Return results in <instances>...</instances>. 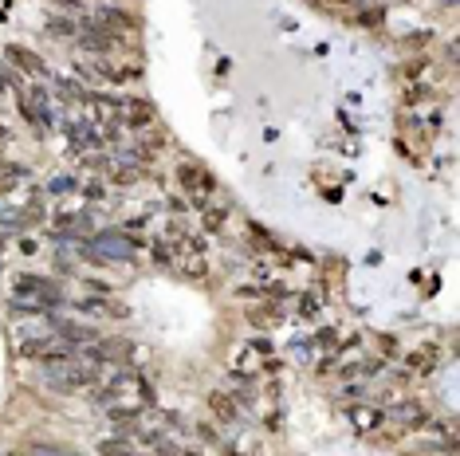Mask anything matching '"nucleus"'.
<instances>
[{"mask_svg": "<svg viewBox=\"0 0 460 456\" xmlns=\"http://www.w3.org/2000/svg\"><path fill=\"white\" fill-rule=\"evenodd\" d=\"M299 311H303V315H315V311H319V299H315V295H303V299H299Z\"/></svg>", "mask_w": 460, "mask_h": 456, "instance_id": "obj_32", "label": "nucleus"}, {"mask_svg": "<svg viewBox=\"0 0 460 456\" xmlns=\"http://www.w3.org/2000/svg\"><path fill=\"white\" fill-rule=\"evenodd\" d=\"M232 381H236V389H232V397H236V406H252V401H256L252 381H248V378H232Z\"/></svg>", "mask_w": 460, "mask_h": 456, "instance_id": "obj_23", "label": "nucleus"}, {"mask_svg": "<svg viewBox=\"0 0 460 456\" xmlns=\"http://www.w3.org/2000/svg\"><path fill=\"white\" fill-rule=\"evenodd\" d=\"M181 456H204V452H201V448H185Z\"/></svg>", "mask_w": 460, "mask_h": 456, "instance_id": "obj_37", "label": "nucleus"}, {"mask_svg": "<svg viewBox=\"0 0 460 456\" xmlns=\"http://www.w3.org/2000/svg\"><path fill=\"white\" fill-rule=\"evenodd\" d=\"M75 307L83 315H102V319H130V307L126 303H114L111 295H87V299H79Z\"/></svg>", "mask_w": 460, "mask_h": 456, "instance_id": "obj_6", "label": "nucleus"}, {"mask_svg": "<svg viewBox=\"0 0 460 456\" xmlns=\"http://www.w3.org/2000/svg\"><path fill=\"white\" fill-rule=\"evenodd\" d=\"M382 20H385V9H382V4H366V9L358 12V24H362V28H378Z\"/></svg>", "mask_w": 460, "mask_h": 456, "instance_id": "obj_21", "label": "nucleus"}, {"mask_svg": "<svg viewBox=\"0 0 460 456\" xmlns=\"http://www.w3.org/2000/svg\"><path fill=\"white\" fill-rule=\"evenodd\" d=\"M16 291H20V299H40V307H60L63 303V295H60V283H51L48 276H16Z\"/></svg>", "mask_w": 460, "mask_h": 456, "instance_id": "obj_3", "label": "nucleus"}, {"mask_svg": "<svg viewBox=\"0 0 460 456\" xmlns=\"http://www.w3.org/2000/svg\"><path fill=\"white\" fill-rule=\"evenodd\" d=\"M83 197H87V201H102V197H106V185H102L99 178L83 181Z\"/></svg>", "mask_w": 460, "mask_h": 456, "instance_id": "obj_25", "label": "nucleus"}, {"mask_svg": "<svg viewBox=\"0 0 460 456\" xmlns=\"http://www.w3.org/2000/svg\"><path fill=\"white\" fill-rule=\"evenodd\" d=\"M153 452H158V456H177L181 448L173 445V440H165V437H162V440H158V448H153Z\"/></svg>", "mask_w": 460, "mask_h": 456, "instance_id": "obj_30", "label": "nucleus"}, {"mask_svg": "<svg viewBox=\"0 0 460 456\" xmlns=\"http://www.w3.org/2000/svg\"><path fill=\"white\" fill-rule=\"evenodd\" d=\"M437 354H441L437 347H421V350H413V354L405 358V366L409 370H437V362H441Z\"/></svg>", "mask_w": 460, "mask_h": 456, "instance_id": "obj_14", "label": "nucleus"}, {"mask_svg": "<svg viewBox=\"0 0 460 456\" xmlns=\"http://www.w3.org/2000/svg\"><path fill=\"white\" fill-rule=\"evenodd\" d=\"M43 378H48L51 389L60 393H75V389H87L99 381V366H83V362H48L43 366Z\"/></svg>", "mask_w": 460, "mask_h": 456, "instance_id": "obj_1", "label": "nucleus"}, {"mask_svg": "<svg viewBox=\"0 0 460 456\" xmlns=\"http://www.w3.org/2000/svg\"><path fill=\"white\" fill-rule=\"evenodd\" d=\"M311 4H319V9H342V4H350V0H311Z\"/></svg>", "mask_w": 460, "mask_h": 456, "instance_id": "obj_34", "label": "nucleus"}, {"mask_svg": "<svg viewBox=\"0 0 460 456\" xmlns=\"http://www.w3.org/2000/svg\"><path fill=\"white\" fill-rule=\"evenodd\" d=\"M83 283H87V291H91V295H111V291H114L106 279H91V276H87Z\"/></svg>", "mask_w": 460, "mask_h": 456, "instance_id": "obj_27", "label": "nucleus"}, {"mask_svg": "<svg viewBox=\"0 0 460 456\" xmlns=\"http://www.w3.org/2000/svg\"><path fill=\"white\" fill-rule=\"evenodd\" d=\"M224 220H229V209H224V205H204V232H209V237L221 232Z\"/></svg>", "mask_w": 460, "mask_h": 456, "instance_id": "obj_16", "label": "nucleus"}, {"mask_svg": "<svg viewBox=\"0 0 460 456\" xmlns=\"http://www.w3.org/2000/svg\"><path fill=\"white\" fill-rule=\"evenodd\" d=\"M236 299H264V288H256V283H240Z\"/></svg>", "mask_w": 460, "mask_h": 456, "instance_id": "obj_29", "label": "nucleus"}, {"mask_svg": "<svg viewBox=\"0 0 460 456\" xmlns=\"http://www.w3.org/2000/svg\"><path fill=\"white\" fill-rule=\"evenodd\" d=\"M390 417H393V425H398V429H425V425H429V409L421 406V401H413V397L398 401Z\"/></svg>", "mask_w": 460, "mask_h": 456, "instance_id": "obj_5", "label": "nucleus"}, {"mask_svg": "<svg viewBox=\"0 0 460 456\" xmlns=\"http://www.w3.org/2000/svg\"><path fill=\"white\" fill-rule=\"evenodd\" d=\"M99 20L106 28H111L114 36H122V32H138V20L130 16V12H122V9H99Z\"/></svg>", "mask_w": 460, "mask_h": 456, "instance_id": "obj_10", "label": "nucleus"}, {"mask_svg": "<svg viewBox=\"0 0 460 456\" xmlns=\"http://www.w3.org/2000/svg\"><path fill=\"white\" fill-rule=\"evenodd\" d=\"M71 185H75V181H71V178H55V181H51V185H48V193H67Z\"/></svg>", "mask_w": 460, "mask_h": 456, "instance_id": "obj_31", "label": "nucleus"}, {"mask_svg": "<svg viewBox=\"0 0 460 456\" xmlns=\"http://www.w3.org/2000/svg\"><path fill=\"white\" fill-rule=\"evenodd\" d=\"M264 295L268 299H283V295H288V288H283V283H272V288H264Z\"/></svg>", "mask_w": 460, "mask_h": 456, "instance_id": "obj_33", "label": "nucleus"}, {"mask_svg": "<svg viewBox=\"0 0 460 456\" xmlns=\"http://www.w3.org/2000/svg\"><path fill=\"white\" fill-rule=\"evenodd\" d=\"M28 99H32L35 114H40V126H43V134H48V130H55V114H51V94L43 91V87H32V91H28Z\"/></svg>", "mask_w": 460, "mask_h": 456, "instance_id": "obj_11", "label": "nucleus"}, {"mask_svg": "<svg viewBox=\"0 0 460 456\" xmlns=\"http://www.w3.org/2000/svg\"><path fill=\"white\" fill-rule=\"evenodd\" d=\"M67 134H71V142H75L79 150H94V146L102 142V138L94 134L91 122H67Z\"/></svg>", "mask_w": 460, "mask_h": 456, "instance_id": "obj_12", "label": "nucleus"}, {"mask_svg": "<svg viewBox=\"0 0 460 456\" xmlns=\"http://www.w3.org/2000/svg\"><path fill=\"white\" fill-rule=\"evenodd\" d=\"M150 256H153V264H162V268H170V264H173V252H170V244H165V240H153Z\"/></svg>", "mask_w": 460, "mask_h": 456, "instance_id": "obj_24", "label": "nucleus"}, {"mask_svg": "<svg viewBox=\"0 0 460 456\" xmlns=\"http://www.w3.org/2000/svg\"><path fill=\"white\" fill-rule=\"evenodd\" d=\"M43 32H48V36H60V40H71V36L79 32V24H71V20H63V16H51L48 24H43Z\"/></svg>", "mask_w": 460, "mask_h": 456, "instance_id": "obj_19", "label": "nucleus"}, {"mask_svg": "<svg viewBox=\"0 0 460 456\" xmlns=\"http://www.w3.org/2000/svg\"><path fill=\"white\" fill-rule=\"evenodd\" d=\"M16 107H20V114H24V122H28V126H32V130H40V134H43V126H40V114H35L32 99H28L24 91H20V102H16Z\"/></svg>", "mask_w": 460, "mask_h": 456, "instance_id": "obj_22", "label": "nucleus"}, {"mask_svg": "<svg viewBox=\"0 0 460 456\" xmlns=\"http://www.w3.org/2000/svg\"><path fill=\"white\" fill-rule=\"evenodd\" d=\"M99 452H102V456H130V452H134V445H130V440L119 433V437L99 440Z\"/></svg>", "mask_w": 460, "mask_h": 456, "instance_id": "obj_17", "label": "nucleus"}, {"mask_svg": "<svg viewBox=\"0 0 460 456\" xmlns=\"http://www.w3.org/2000/svg\"><path fill=\"white\" fill-rule=\"evenodd\" d=\"M142 146H146L150 153H158V150L165 146V134H162V130H153V134H146V138H142Z\"/></svg>", "mask_w": 460, "mask_h": 456, "instance_id": "obj_28", "label": "nucleus"}, {"mask_svg": "<svg viewBox=\"0 0 460 456\" xmlns=\"http://www.w3.org/2000/svg\"><path fill=\"white\" fill-rule=\"evenodd\" d=\"M209 413H213L221 425H236L240 421V406H236V397H232L229 389H213V393H209Z\"/></svg>", "mask_w": 460, "mask_h": 456, "instance_id": "obj_8", "label": "nucleus"}, {"mask_svg": "<svg viewBox=\"0 0 460 456\" xmlns=\"http://www.w3.org/2000/svg\"><path fill=\"white\" fill-rule=\"evenodd\" d=\"M4 60H9L12 67H20L24 75H32V79L48 75V67H43L40 55H35V51H28V48H20V43H9V48H4Z\"/></svg>", "mask_w": 460, "mask_h": 456, "instance_id": "obj_7", "label": "nucleus"}, {"mask_svg": "<svg viewBox=\"0 0 460 456\" xmlns=\"http://www.w3.org/2000/svg\"><path fill=\"white\" fill-rule=\"evenodd\" d=\"M177 185L185 197H193V205H209V197L217 193V178L209 173L204 165H197V161H177Z\"/></svg>", "mask_w": 460, "mask_h": 456, "instance_id": "obj_2", "label": "nucleus"}, {"mask_svg": "<svg viewBox=\"0 0 460 456\" xmlns=\"http://www.w3.org/2000/svg\"><path fill=\"white\" fill-rule=\"evenodd\" d=\"M142 178H146L142 165H114V169H111V181H114V185H134V181H142Z\"/></svg>", "mask_w": 460, "mask_h": 456, "instance_id": "obj_18", "label": "nucleus"}, {"mask_svg": "<svg viewBox=\"0 0 460 456\" xmlns=\"http://www.w3.org/2000/svg\"><path fill=\"white\" fill-rule=\"evenodd\" d=\"M425 67H429L425 60H413V63H405V67H401V75H405V83H417V79L425 75Z\"/></svg>", "mask_w": 460, "mask_h": 456, "instance_id": "obj_26", "label": "nucleus"}, {"mask_svg": "<svg viewBox=\"0 0 460 456\" xmlns=\"http://www.w3.org/2000/svg\"><path fill=\"white\" fill-rule=\"evenodd\" d=\"M153 119H158V110H153V102L146 99H126V110H122V130H150Z\"/></svg>", "mask_w": 460, "mask_h": 456, "instance_id": "obj_4", "label": "nucleus"}, {"mask_svg": "<svg viewBox=\"0 0 460 456\" xmlns=\"http://www.w3.org/2000/svg\"><path fill=\"white\" fill-rule=\"evenodd\" d=\"M106 421H111L119 433H134L138 429V409L134 406H114L111 413H106Z\"/></svg>", "mask_w": 460, "mask_h": 456, "instance_id": "obj_13", "label": "nucleus"}, {"mask_svg": "<svg viewBox=\"0 0 460 456\" xmlns=\"http://www.w3.org/2000/svg\"><path fill=\"white\" fill-rule=\"evenodd\" d=\"M55 4H63V9H67V12H83V9H87L83 0H55Z\"/></svg>", "mask_w": 460, "mask_h": 456, "instance_id": "obj_35", "label": "nucleus"}, {"mask_svg": "<svg viewBox=\"0 0 460 456\" xmlns=\"http://www.w3.org/2000/svg\"><path fill=\"white\" fill-rule=\"evenodd\" d=\"M354 421L362 425V429H382L385 413H382V409H354Z\"/></svg>", "mask_w": 460, "mask_h": 456, "instance_id": "obj_20", "label": "nucleus"}, {"mask_svg": "<svg viewBox=\"0 0 460 456\" xmlns=\"http://www.w3.org/2000/svg\"><path fill=\"white\" fill-rule=\"evenodd\" d=\"M55 322V335L63 342H99V330L91 322H79V319H51Z\"/></svg>", "mask_w": 460, "mask_h": 456, "instance_id": "obj_9", "label": "nucleus"}, {"mask_svg": "<svg viewBox=\"0 0 460 456\" xmlns=\"http://www.w3.org/2000/svg\"><path fill=\"white\" fill-rule=\"evenodd\" d=\"M0 91H4V75H0Z\"/></svg>", "mask_w": 460, "mask_h": 456, "instance_id": "obj_38", "label": "nucleus"}, {"mask_svg": "<svg viewBox=\"0 0 460 456\" xmlns=\"http://www.w3.org/2000/svg\"><path fill=\"white\" fill-rule=\"evenodd\" d=\"M342 397H362V386H342Z\"/></svg>", "mask_w": 460, "mask_h": 456, "instance_id": "obj_36", "label": "nucleus"}, {"mask_svg": "<svg viewBox=\"0 0 460 456\" xmlns=\"http://www.w3.org/2000/svg\"><path fill=\"white\" fill-rule=\"evenodd\" d=\"M437 99V91L429 83H409L405 91H401V102L405 107H421V102H433Z\"/></svg>", "mask_w": 460, "mask_h": 456, "instance_id": "obj_15", "label": "nucleus"}]
</instances>
